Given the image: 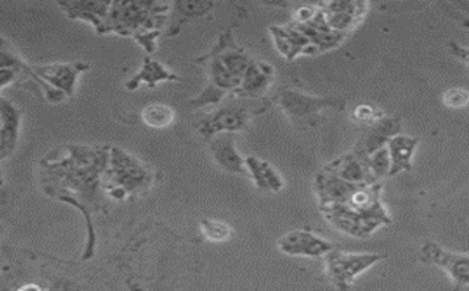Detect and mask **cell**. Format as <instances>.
I'll list each match as a JSON object with an SVG mask.
<instances>
[{
    "label": "cell",
    "instance_id": "obj_17",
    "mask_svg": "<svg viewBox=\"0 0 469 291\" xmlns=\"http://www.w3.org/2000/svg\"><path fill=\"white\" fill-rule=\"evenodd\" d=\"M0 116H2V134H0V158L8 159L15 150L20 139L22 114L20 108L2 96L0 101Z\"/></svg>",
    "mask_w": 469,
    "mask_h": 291
},
{
    "label": "cell",
    "instance_id": "obj_24",
    "mask_svg": "<svg viewBox=\"0 0 469 291\" xmlns=\"http://www.w3.org/2000/svg\"><path fill=\"white\" fill-rule=\"evenodd\" d=\"M142 120L151 128H167L176 120V109L171 105L149 104L142 109Z\"/></svg>",
    "mask_w": 469,
    "mask_h": 291
},
{
    "label": "cell",
    "instance_id": "obj_22",
    "mask_svg": "<svg viewBox=\"0 0 469 291\" xmlns=\"http://www.w3.org/2000/svg\"><path fill=\"white\" fill-rule=\"evenodd\" d=\"M245 166L251 180L261 191L280 192L284 188V181L279 172L267 160L259 159L257 156H247Z\"/></svg>",
    "mask_w": 469,
    "mask_h": 291
},
{
    "label": "cell",
    "instance_id": "obj_16",
    "mask_svg": "<svg viewBox=\"0 0 469 291\" xmlns=\"http://www.w3.org/2000/svg\"><path fill=\"white\" fill-rule=\"evenodd\" d=\"M356 187L358 185L346 182L324 169L314 181V190L319 199V207L331 204H347Z\"/></svg>",
    "mask_w": 469,
    "mask_h": 291
},
{
    "label": "cell",
    "instance_id": "obj_7",
    "mask_svg": "<svg viewBox=\"0 0 469 291\" xmlns=\"http://www.w3.org/2000/svg\"><path fill=\"white\" fill-rule=\"evenodd\" d=\"M321 214L328 223L340 231L342 235L351 236V238H369L374 231L381 229L383 224L376 220L369 219L347 204H331V206H321L319 207Z\"/></svg>",
    "mask_w": 469,
    "mask_h": 291
},
{
    "label": "cell",
    "instance_id": "obj_4",
    "mask_svg": "<svg viewBox=\"0 0 469 291\" xmlns=\"http://www.w3.org/2000/svg\"><path fill=\"white\" fill-rule=\"evenodd\" d=\"M385 260L382 254L374 252H347L335 247L324 258L325 274L338 291H349L356 279L369 271L376 263Z\"/></svg>",
    "mask_w": 469,
    "mask_h": 291
},
{
    "label": "cell",
    "instance_id": "obj_12",
    "mask_svg": "<svg viewBox=\"0 0 469 291\" xmlns=\"http://www.w3.org/2000/svg\"><path fill=\"white\" fill-rule=\"evenodd\" d=\"M319 8L323 9L326 25L330 29L346 36L365 16L367 4L358 2H330L319 4Z\"/></svg>",
    "mask_w": 469,
    "mask_h": 291
},
{
    "label": "cell",
    "instance_id": "obj_18",
    "mask_svg": "<svg viewBox=\"0 0 469 291\" xmlns=\"http://www.w3.org/2000/svg\"><path fill=\"white\" fill-rule=\"evenodd\" d=\"M270 32L276 47L287 61H293L299 54H315L310 41L293 24L276 25L271 27Z\"/></svg>",
    "mask_w": 469,
    "mask_h": 291
},
{
    "label": "cell",
    "instance_id": "obj_9",
    "mask_svg": "<svg viewBox=\"0 0 469 291\" xmlns=\"http://www.w3.org/2000/svg\"><path fill=\"white\" fill-rule=\"evenodd\" d=\"M280 108L292 120H302L308 117L315 116L325 108H338L341 109L346 105V101L340 98H321V96L308 95L293 89H284L277 98Z\"/></svg>",
    "mask_w": 469,
    "mask_h": 291
},
{
    "label": "cell",
    "instance_id": "obj_11",
    "mask_svg": "<svg viewBox=\"0 0 469 291\" xmlns=\"http://www.w3.org/2000/svg\"><path fill=\"white\" fill-rule=\"evenodd\" d=\"M209 150L216 165L234 175H248L245 158L238 152L232 133H222L209 140Z\"/></svg>",
    "mask_w": 469,
    "mask_h": 291
},
{
    "label": "cell",
    "instance_id": "obj_31",
    "mask_svg": "<svg viewBox=\"0 0 469 291\" xmlns=\"http://www.w3.org/2000/svg\"><path fill=\"white\" fill-rule=\"evenodd\" d=\"M18 73L20 70H16V69H0V86L2 89L6 88L9 84H12V80L15 79Z\"/></svg>",
    "mask_w": 469,
    "mask_h": 291
},
{
    "label": "cell",
    "instance_id": "obj_2",
    "mask_svg": "<svg viewBox=\"0 0 469 291\" xmlns=\"http://www.w3.org/2000/svg\"><path fill=\"white\" fill-rule=\"evenodd\" d=\"M153 172L144 162L119 146L110 150V164L103 176V190L114 199H126L153 185Z\"/></svg>",
    "mask_w": 469,
    "mask_h": 291
},
{
    "label": "cell",
    "instance_id": "obj_3",
    "mask_svg": "<svg viewBox=\"0 0 469 291\" xmlns=\"http://www.w3.org/2000/svg\"><path fill=\"white\" fill-rule=\"evenodd\" d=\"M169 11L171 4L162 2H112L107 32L136 38L146 32L162 31Z\"/></svg>",
    "mask_w": 469,
    "mask_h": 291
},
{
    "label": "cell",
    "instance_id": "obj_20",
    "mask_svg": "<svg viewBox=\"0 0 469 291\" xmlns=\"http://www.w3.org/2000/svg\"><path fill=\"white\" fill-rule=\"evenodd\" d=\"M275 77V68L266 61H252L243 77V82L236 91V95L257 98L266 93L270 88L271 80Z\"/></svg>",
    "mask_w": 469,
    "mask_h": 291
},
{
    "label": "cell",
    "instance_id": "obj_29",
    "mask_svg": "<svg viewBox=\"0 0 469 291\" xmlns=\"http://www.w3.org/2000/svg\"><path fill=\"white\" fill-rule=\"evenodd\" d=\"M354 120L358 121L360 124H367L374 125V123H378L383 118V112L379 108L372 107V105H358L353 111Z\"/></svg>",
    "mask_w": 469,
    "mask_h": 291
},
{
    "label": "cell",
    "instance_id": "obj_19",
    "mask_svg": "<svg viewBox=\"0 0 469 291\" xmlns=\"http://www.w3.org/2000/svg\"><path fill=\"white\" fill-rule=\"evenodd\" d=\"M420 140L417 137L398 134L388 141L386 148L390 152V176H397L413 169V158L417 150Z\"/></svg>",
    "mask_w": 469,
    "mask_h": 291
},
{
    "label": "cell",
    "instance_id": "obj_5",
    "mask_svg": "<svg viewBox=\"0 0 469 291\" xmlns=\"http://www.w3.org/2000/svg\"><path fill=\"white\" fill-rule=\"evenodd\" d=\"M420 260L445 272L452 283V291L469 287V255L448 251L436 242H425L420 249Z\"/></svg>",
    "mask_w": 469,
    "mask_h": 291
},
{
    "label": "cell",
    "instance_id": "obj_21",
    "mask_svg": "<svg viewBox=\"0 0 469 291\" xmlns=\"http://www.w3.org/2000/svg\"><path fill=\"white\" fill-rule=\"evenodd\" d=\"M177 80H179V77L172 72L171 69H168L165 64L156 61L153 57L144 56L142 68L135 77L126 82V88L128 91H136L140 85H146L149 88H153L160 82H177Z\"/></svg>",
    "mask_w": 469,
    "mask_h": 291
},
{
    "label": "cell",
    "instance_id": "obj_8",
    "mask_svg": "<svg viewBox=\"0 0 469 291\" xmlns=\"http://www.w3.org/2000/svg\"><path fill=\"white\" fill-rule=\"evenodd\" d=\"M277 247L284 255L300 258H325L335 249L334 244L323 236L302 229L287 231L277 240Z\"/></svg>",
    "mask_w": 469,
    "mask_h": 291
},
{
    "label": "cell",
    "instance_id": "obj_13",
    "mask_svg": "<svg viewBox=\"0 0 469 291\" xmlns=\"http://www.w3.org/2000/svg\"><path fill=\"white\" fill-rule=\"evenodd\" d=\"M367 158L360 155L358 150H351L346 155L340 156L330 164L324 166V171L330 172L333 175L341 178L346 182L354 185L376 184L370 176L367 168Z\"/></svg>",
    "mask_w": 469,
    "mask_h": 291
},
{
    "label": "cell",
    "instance_id": "obj_10",
    "mask_svg": "<svg viewBox=\"0 0 469 291\" xmlns=\"http://www.w3.org/2000/svg\"><path fill=\"white\" fill-rule=\"evenodd\" d=\"M89 69L88 63L75 61V63H50L31 66L32 72L37 77L59 89L66 96L75 95L76 85L82 73Z\"/></svg>",
    "mask_w": 469,
    "mask_h": 291
},
{
    "label": "cell",
    "instance_id": "obj_6",
    "mask_svg": "<svg viewBox=\"0 0 469 291\" xmlns=\"http://www.w3.org/2000/svg\"><path fill=\"white\" fill-rule=\"evenodd\" d=\"M252 112L241 102H229L216 111L204 116L197 124V130L206 140L222 134V133L245 132L250 125Z\"/></svg>",
    "mask_w": 469,
    "mask_h": 291
},
{
    "label": "cell",
    "instance_id": "obj_26",
    "mask_svg": "<svg viewBox=\"0 0 469 291\" xmlns=\"http://www.w3.org/2000/svg\"><path fill=\"white\" fill-rule=\"evenodd\" d=\"M200 228H202V233H203L204 238L210 240V242L222 244V242H227V240L231 239V224H227L226 222H222V220H202Z\"/></svg>",
    "mask_w": 469,
    "mask_h": 291
},
{
    "label": "cell",
    "instance_id": "obj_27",
    "mask_svg": "<svg viewBox=\"0 0 469 291\" xmlns=\"http://www.w3.org/2000/svg\"><path fill=\"white\" fill-rule=\"evenodd\" d=\"M226 93H225L222 89L215 86V85L209 84L206 88L203 89V93L188 102V107L202 108L206 107V105H219L223 98L226 96Z\"/></svg>",
    "mask_w": 469,
    "mask_h": 291
},
{
    "label": "cell",
    "instance_id": "obj_30",
    "mask_svg": "<svg viewBox=\"0 0 469 291\" xmlns=\"http://www.w3.org/2000/svg\"><path fill=\"white\" fill-rule=\"evenodd\" d=\"M450 53L457 57V61H461L462 63H465L469 66V47H462V45L457 44L455 41L449 43Z\"/></svg>",
    "mask_w": 469,
    "mask_h": 291
},
{
    "label": "cell",
    "instance_id": "obj_23",
    "mask_svg": "<svg viewBox=\"0 0 469 291\" xmlns=\"http://www.w3.org/2000/svg\"><path fill=\"white\" fill-rule=\"evenodd\" d=\"M215 6V2H174L169 11L171 16H169L167 36H177L184 25H187L195 18L207 15Z\"/></svg>",
    "mask_w": 469,
    "mask_h": 291
},
{
    "label": "cell",
    "instance_id": "obj_1",
    "mask_svg": "<svg viewBox=\"0 0 469 291\" xmlns=\"http://www.w3.org/2000/svg\"><path fill=\"white\" fill-rule=\"evenodd\" d=\"M108 146L69 144L63 159L43 162L41 184L48 196L72 204L84 214L88 223L89 242L84 258H89L94 249V229L91 212L100 198L103 176L110 164Z\"/></svg>",
    "mask_w": 469,
    "mask_h": 291
},
{
    "label": "cell",
    "instance_id": "obj_14",
    "mask_svg": "<svg viewBox=\"0 0 469 291\" xmlns=\"http://www.w3.org/2000/svg\"><path fill=\"white\" fill-rule=\"evenodd\" d=\"M401 120L397 117H383L378 123L369 125L365 136L358 140L354 150L367 158L379 149L385 148L392 137L401 134Z\"/></svg>",
    "mask_w": 469,
    "mask_h": 291
},
{
    "label": "cell",
    "instance_id": "obj_25",
    "mask_svg": "<svg viewBox=\"0 0 469 291\" xmlns=\"http://www.w3.org/2000/svg\"><path fill=\"white\" fill-rule=\"evenodd\" d=\"M367 168H369L370 176L374 182H381L383 178L390 176L391 158L388 148H382L372 155L367 156Z\"/></svg>",
    "mask_w": 469,
    "mask_h": 291
},
{
    "label": "cell",
    "instance_id": "obj_32",
    "mask_svg": "<svg viewBox=\"0 0 469 291\" xmlns=\"http://www.w3.org/2000/svg\"><path fill=\"white\" fill-rule=\"evenodd\" d=\"M461 25L464 28H469V18H464V20H461Z\"/></svg>",
    "mask_w": 469,
    "mask_h": 291
},
{
    "label": "cell",
    "instance_id": "obj_28",
    "mask_svg": "<svg viewBox=\"0 0 469 291\" xmlns=\"http://www.w3.org/2000/svg\"><path fill=\"white\" fill-rule=\"evenodd\" d=\"M441 102L452 109H462L469 105V91L464 88H450L441 95Z\"/></svg>",
    "mask_w": 469,
    "mask_h": 291
},
{
    "label": "cell",
    "instance_id": "obj_15",
    "mask_svg": "<svg viewBox=\"0 0 469 291\" xmlns=\"http://www.w3.org/2000/svg\"><path fill=\"white\" fill-rule=\"evenodd\" d=\"M112 2H88V0H82V2H57L60 8L64 9L73 20H88L94 27H95L98 34H105L107 32L108 16L111 11Z\"/></svg>",
    "mask_w": 469,
    "mask_h": 291
}]
</instances>
